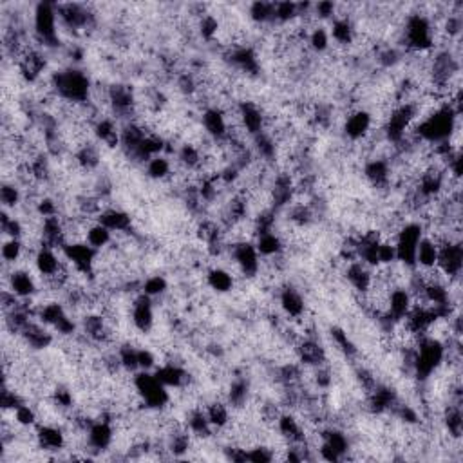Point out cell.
Listing matches in <instances>:
<instances>
[{
  "label": "cell",
  "mask_w": 463,
  "mask_h": 463,
  "mask_svg": "<svg viewBox=\"0 0 463 463\" xmlns=\"http://www.w3.org/2000/svg\"><path fill=\"white\" fill-rule=\"evenodd\" d=\"M205 413H206V418H208L210 425L214 429H225L228 425V423L232 422L230 418V405L225 404V402L221 400H214L210 402L208 405L205 407Z\"/></svg>",
  "instance_id": "11"
},
{
  "label": "cell",
  "mask_w": 463,
  "mask_h": 463,
  "mask_svg": "<svg viewBox=\"0 0 463 463\" xmlns=\"http://www.w3.org/2000/svg\"><path fill=\"white\" fill-rule=\"evenodd\" d=\"M206 284L210 289H214L218 294H228L236 286V279L225 270V268H210L206 272Z\"/></svg>",
  "instance_id": "10"
},
{
  "label": "cell",
  "mask_w": 463,
  "mask_h": 463,
  "mask_svg": "<svg viewBox=\"0 0 463 463\" xmlns=\"http://www.w3.org/2000/svg\"><path fill=\"white\" fill-rule=\"evenodd\" d=\"M147 174L149 178L158 179V181H165V179H169L170 174H172V161H170V158L163 156V154L151 158V160L147 161Z\"/></svg>",
  "instance_id": "14"
},
{
  "label": "cell",
  "mask_w": 463,
  "mask_h": 463,
  "mask_svg": "<svg viewBox=\"0 0 463 463\" xmlns=\"http://www.w3.org/2000/svg\"><path fill=\"white\" fill-rule=\"evenodd\" d=\"M437 261H438V245L431 239V237L422 236L418 246H416L414 266L432 268L437 266Z\"/></svg>",
  "instance_id": "9"
},
{
  "label": "cell",
  "mask_w": 463,
  "mask_h": 463,
  "mask_svg": "<svg viewBox=\"0 0 463 463\" xmlns=\"http://www.w3.org/2000/svg\"><path fill=\"white\" fill-rule=\"evenodd\" d=\"M98 223L107 227L112 234H130L132 232V218L127 212L114 206H109L100 214Z\"/></svg>",
  "instance_id": "7"
},
{
  "label": "cell",
  "mask_w": 463,
  "mask_h": 463,
  "mask_svg": "<svg viewBox=\"0 0 463 463\" xmlns=\"http://www.w3.org/2000/svg\"><path fill=\"white\" fill-rule=\"evenodd\" d=\"M167 289H169L167 279H165V277H161V275L147 277V281L142 284V291L145 295H149L151 298L163 297V295L167 294Z\"/></svg>",
  "instance_id": "17"
},
{
  "label": "cell",
  "mask_w": 463,
  "mask_h": 463,
  "mask_svg": "<svg viewBox=\"0 0 463 463\" xmlns=\"http://www.w3.org/2000/svg\"><path fill=\"white\" fill-rule=\"evenodd\" d=\"M130 319L139 333H149L154 328V298L139 291L130 301Z\"/></svg>",
  "instance_id": "2"
},
{
  "label": "cell",
  "mask_w": 463,
  "mask_h": 463,
  "mask_svg": "<svg viewBox=\"0 0 463 463\" xmlns=\"http://www.w3.org/2000/svg\"><path fill=\"white\" fill-rule=\"evenodd\" d=\"M277 303L281 312L286 317H289L291 321H297L303 315H306V304H304L303 294L295 288H282L279 289L277 295Z\"/></svg>",
  "instance_id": "6"
},
{
  "label": "cell",
  "mask_w": 463,
  "mask_h": 463,
  "mask_svg": "<svg viewBox=\"0 0 463 463\" xmlns=\"http://www.w3.org/2000/svg\"><path fill=\"white\" fill-rule=\"evenodd\" d=\"M4 284L9 291H13L20 298L35 297L36 291H38V281H36L35 275H31L29 270H13L8 282H4Z\"/></svg>",
  "instance_id": "5"
},
{
  "label": "cell",
  "mask_w": 463,
  "mask_h": 463,
  "mask_svg": "<svg viewBox=\"0 0 463 463\" xmlns=\"http://www.w3.org/2000/svg\"><path fill=\"white\" fill-rule=\"evenodd\" d=\"M373 129V121H371V114L364 109H355L346 116L344 120V134L347 139L351 142H360L364 139L370 130Z\"/></svg>",
  "instance_id": "4"
},
{
  "label": "cell",
  "mask_w": 463,
  "mask_h": 463,
  "mask_svg": "<svg viewBox=\"0 0 463 463\" xmlns=\"http://www.w3.org/2000/svg\"><path fill=\"white\" fill-rule=\"evenodd\" d=\"M201 121H203V129H205L206 136H210L215 142L225 139V136H227V121H225L223 111H219L215 107H206L203 111Z\"/></svg>",
  "instance_id": "8"
},
{
  "label": "cell",
  "mask_w": 463,
  "mask_h": 463,
  "mask_svg": "<svg viewBox=\"0 0 463 463\" xmlns=\"http://www.w3.org/2000/svg\"><path fill=\"white\" fill-rule=\"evenodd\" d=\"M85 243H87L89 246H93L94 250L102 252V250H105L112 243V232L109 230L107 227H103L102 223L96 221V223L91 225L89 230H87Z\"/></svg>",
  "instance_id": "12"
},
{
  "label": "cell",
  "mask_w": 463,
  "mask_h": 463,
  "mask_svg": "<svg viewBox=\"0 0 463 463\" xmlns=\"http://www.w3.org/2000/svg\"><path fill=\"white\" fill-rule=\"evenodd\" d=\"M53 87L56 94L66 102L85 103L91 98L93 84L89 78L78 69H60L51 75Z\"/></svg>",
  "instance_id": "1"
},
{
  "label": "cell",
  "mask_w": 463,
  "mask_h": 463,
  "mask_svg": "<svg viewBox=\"0 0 463 463\" xmlns=\"http://www.w3.org/2000/svg\"><path fill=\"white\" fill-rule=\"evenodd\" d=\"M22 190H20L15 183H4V185H2V188H0V201H2V205H4V210L15 208V206L22 203Z\"/></svg>",
  "instance_id": "15"
},
{
  "label": "cell",
  "mask_w": 463,
  "mask_h": 463,
  "mask_svg": "<svg viewBox=\"0 0 463 463\" xmlns=\"http://www.w3.org/2000/svg\"><path fill=\"white\" fill-rule=\"evenodd\" d=\"M24 255V245L20 239H6L2 245V259L4 264H17Z\"/></svg>",
  "instance_id": "16"
},
{
  "label": "cell",
  "mask_w": 463,
  "mask_h": 463,
  "mask_svg": "<svg viewBox=\"0 0 463 463\" xmlns=\"http://www.w3.org/2000/svg\"><path fill=\"white\" fill-rule=\"evenodd\" d=\"M437 266L446 273L449 279H460L463 266V248L462 243H443L438 246Z\"/></svg>",
  "instance_id": "3"
},
{
  "label": "cell",
  "mask_w": 463,
  "mask_h": 463,
  "mask_svg": "<svg viewBox=\"0 0 463 463\" xmlns=\"http://www.w3.org/2000/svg\"><path fill=\"white\" fill-rule=\"evenodd\" d=\"M250 17L261 26H275V2H254L250 6Z\"/></svg>",
  "instance_id": "13"
}]
</instances>
